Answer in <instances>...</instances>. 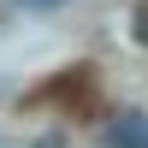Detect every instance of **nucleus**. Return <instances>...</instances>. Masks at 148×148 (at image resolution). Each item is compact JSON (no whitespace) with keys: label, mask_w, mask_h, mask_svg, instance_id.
<instances>
[{"label":"nucleus","mask_w":148,"mask_h":148,"mask_svg":"<svg viewBox=\"0 0 148 148\" xmlns=\"http://www.w3.org/2000/svg\"><path fill=\"white\" fill-rule=\"evenodd\" d=\"M101 142H107V148H148V113H142V107L113 113L107 130H101Z\"/></svg>","instance_id":"nucleus-1"},{"label":"nucleus","mask_w":148,"mask_h":148,"mask_svg":"<svg viewBox=\"0 0 148 148\" xmlns=\"http://www.w3.org/2000/svg\"><path fill=\"white\" fill-rule=\"evenodd\" d=\"M130 42L148 47V0H136V12H130Z\"/></svg>","instance_id":"nucleus-2"},{"label":"nucleus","mask_w":148,"mask_h":148,"mask_svg":"<svg viewBox=\"0 0 148 148\" xmlns=\"http://www.w3.org/2000/svg\"><path fill=\"white\" fill-rule=\"evenodd\" d=\"M24 12H53V6H65V0H18Z\"/></svg>","instance_id":"nucleus-3"},{"label":"nucleus","mask_w":148,"mask_h":148,"mask_svg":"<svg viewBox=\"0 0 148 148\" xmlns=\"http://www.w3.org/2000/svg\"><path fill=\"white\" fill-rule=\"evenodd\" d=\"M36 148H65V136H42V142H36Z\"/></svg>","instance_id":"nucleus-4"}]
</instances>
